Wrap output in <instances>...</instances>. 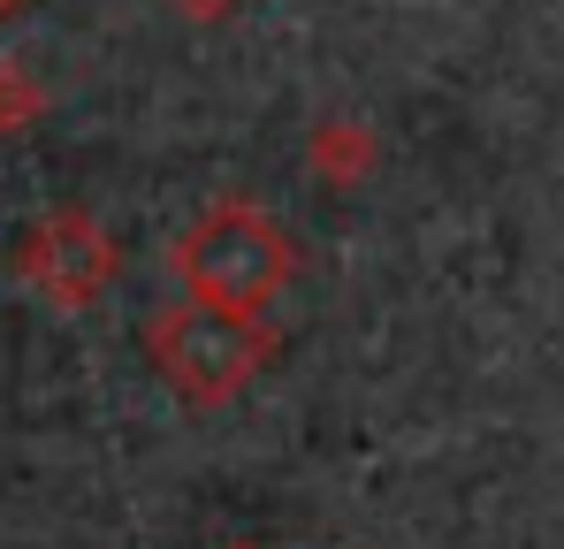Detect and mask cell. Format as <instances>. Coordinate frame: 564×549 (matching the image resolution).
<instances>
[{
	"label": "cell",
	"instance_id": "cell-1",
	"mask_svg": "<svg viewBox=\"0 0 564 549\" xmlns=\"http://www.w3.org/2000/svg\"><path fill=\"white\" fill-rule=\"evenodd\" d=\"M145 352H153L161 381L184 405H229L260 366L275 359V329L260 313H237V305H214V298H184V305H161L145 321Z\"/></svg>",
	"mask_w": 564,
	"mask_h": 549
},
{
	"label": "cell",
	"instance_id": "cell-2",
	"mask_svg": "<svg viewBox=\"0 0 564 549\" xmlns=\"http://www.w3.org/2000/svg\"><path fill=\"white\" fill-rule=\"evenodd\" d=\"M169 268H176V282L191 298H214V305H237V313H268L275 290L290 282V268H297V252H290L275 214H260L245 198H221L176 237Z\"/></svg>",
	"mask_w": 564,
	"mask_h": 549
},
{
	"label": "cell",
	"instance_id": "cell-3",
	"mask_svg": "<svg viewBox=\"0 0 564 549\" xmlns=\"http://www.w3.org/2000/svg\"><path fill=\"white\" fill-rule=\"evenodd\" d=\"M15 274H23L46 305L77 313V305H93L99 290L115 282V245H107V229H99L85 206H62V214H46V222L15 245Z\"/></svg>",
	"mask_w": 564,
	"mask_h": 549
},
{
	"label": "cell",
	"instance_id": "cell-4",
	"mask_svg": "<svg viewBox=\"0 0 564 549\" xmlns=\"http://www.w3.org/2000/svg\"><path fill=\"white\" fill-rule=\"evenodd\" d=\"M15 8H23V0H0V23H8V15H15Z\"/></svg>",
	"mask_w": 564,
	"mask_h": 549
}]
</instances>
